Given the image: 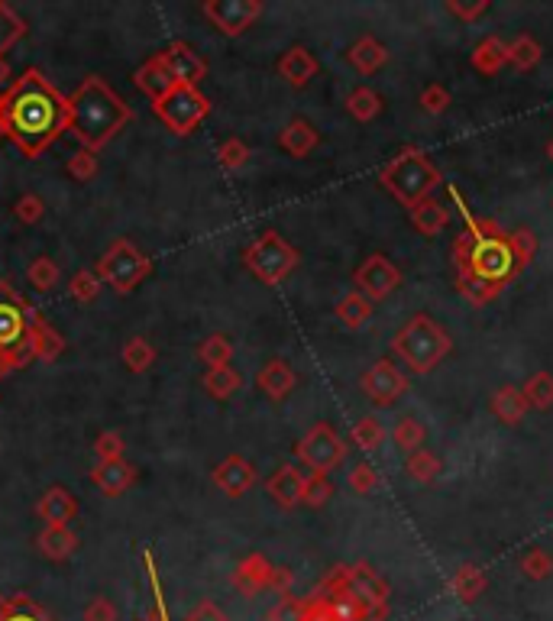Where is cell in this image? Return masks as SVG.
Instances as JSON below:
<instances>
[{
    "instance_id": "obj_1",
    "label": "cell",
    "mask_w": 553,
    "mask_h": 621,
    "mask_svg": "<svg viewBox=\"0 0 553 621\" xmlns=\"http://www.w3.org/2000/svg\"><path fill=\"white\" fill-rule=\"evenodd\" d=\"M0 130L23 156H43L68 130V98L39 68H26L0 94Z\"/></svg>"
},
{
    "instance_id": "obj_2",
    "label": "cell",
    "mask_w": 553,
    "mask_h": 621,
    "mask_svg": "<svg viewBox=\"0 0 553 621\" xmlns=\"http://www.w3.org/2000/svg\"><path fill=\"white\" fill-rule=\"evenodd\" d=\"M133 120V110L107 85L104 78L88 75L78 91L68 98V133L81 143V149L98 156L101 149Z\"/></svg>"
},
{
    "instance_id": "obj_3",
    "label": "cell",
    "mask_w": 553,
    "mask_h": 621,
    "mask_svg": "<svg viewBox=\"0 0 553 621\" xmlns=\"http://www.w3.org/2000/svg\"><path fill=\"white\" fill-rule=\"evenodd\" d=\"M379 182L395 201H402L405 207H414L418 201L431 195L444 178H440V169L431 162V156H427L424 149L405 146L392 162L382 165Z\"/></svg>"
},
{
    "instance_id": "obj_4",
    "label": "cell",
    "mask_w": 553,
    "mask_h": 621,
    "mask_svg": "<svg viewBox=\"0 0 553 621\" xmlns=\"http://www.w3.org/2000/svg\"><path fill=\"white\" fill-rule=\"evenodd\" d=\"M450 350H453L450 334L434 321L431 314H414L392 340V353L411 372H418V376L431 372Z\"/></svg>"
},
{
    "instance_id": "obj_5",
    "label": "cell",
    "mask_w": 553,
    "mask_h": 621,
    "mask_svg": "<svg viewBox=\"0 0 553 621\" xmlns=\"http://www.w3.org/2000/svg\"><path fill=\"white\" fill-rule=\"evenodd\" d=\"M298 250L282 233L266 230L243 250V266L250 269L262 285H282L298 269Z\"/></svg>"
},
{
    "instance_id": "obj_6",
    "label": "cell",
    "mask_w": 553,
    "mask_h": 621,
    "mask_svg": "<svg viewBox=\"0 0 553 621\" xmlns=\"http://www.w3.org/2000/svg\"><path fill=\"white\" fill-rule=\"evenodd\" d=\"M94 272H98V279L107 282L114 292L127 295L152 272V259L130 240H114L107 246V253L98 259V269Z\"/></svg>"
},
{
    "instance_id": "obj_7",
    "label": "cell",
    "mask_w": 553,
    "mask_h": 621,
    "mask_svg": "<svg viewBox=\"0 0 553 621\" xmlns=\"http://www.w3.org/2000/svg\"><path fill=\"white\" fill-rule=\"evenodd\" d=\"M295 457L301 460V466H308V473L330 476L343 460H347V440H343L327 421H317L295 444Z\"/></svg>"
},
{
    "instance_id": "obj_8",
    "label": "cell",
    "mask_w": 553,
    "mask_h": 621,
    "mask_svg": "<svg viewBox=\"0 0 553 621\" xmlns=\"http://www.w3.org/2000/svg\"><path fill=\"white\" fill-rule=\"evenodd\" d=\"M152 110H156V117H159L172 133L188 136L207 114H211V101H207L198 88L178 85V88L169 94V98H162L159 104H152Z\"/></svg>"
},
{
    "instance_id": "obj_9",
    "label": "cell",
    "mask_w": 553,
    "mask_h": 621,
    "mask_svg": "<svg viewBox=\"0 0 553 621\" xmlns=\"http://www.w3.org/2000/svg\"><path fill=\"white\" fill-rule=\"evenodd\" d=\"M39 311L26 298L13 292V285L0 279V350H10L30 334Z\"/></svg>"
},
{
    "instance_id": "obj_10",
    "label": "cell",
    "mask_w": 553,
    "mask_h": 621,
    "mask_svg": "<svg viewBox=\"0 0 553 621\" xmlns=\"http://www.w3.org/2000/svg\"><path fill=\"white\" fill-rule=\"evenodd\" d=\"M353 282H356V292L366 295L372 305H376V301L389 298L395 288L402 285V269H398L389 256L372 253V256H366L363 262H359Z\"/></svg>"
},
{
    "instance_id": "obj_11",
    "label": "cell",
    "mask_w": 553,
    "mask_h": 621,
    "mask_svg": "<svg viewBox=\"0 0 553 621\" xmlns=\"http://www.w3.org/2000/svg\"><path fill=\"white\" fill-rule=\"evenodd\" d=\"M201 13L224 36H243L262 17L259 0H204Z\"/></svg>"
},
{
    "instance_id": "obj_12",
    "label": "cell",
    "mask_w": 553,
    "mask_h": 621,
    "mask_svg": "<svg viewBox=\"0 0 553 621\" xmlns=\"http://www.w3.org/2000/svg\"><path fill=\"white\" fill-rule=\"evenodd\" d=\"M359 385H363V392L369 402H376V405H395L398 398L405 395L408 389V376L402 369H398L395 363L389 360H379V363H372L366 372H363V379H359Z\"/></svg>"
},
{
    "instance_id": "obj_13",
    "label": "cell",
    "mask_w": 553,
    "mask_h": 621,
    "mask_svg": "<svg viewBox=\"0 0 553 621\" xmlns=\"http://www.w3.org/2000/svg\"><path fill=\"white\" fill-rule=\"evenodd\" d=\"M347 589L353 592V596L366 605L369 612H382L389 615V596L392 589L389 583L369 567V563H353L350 567V579H347Z\"/></svg>"
},
{
    "instance_id": "obj_14",
    "label": "cell",
    "mask_w": 553,
    "mask_h": 621,
    "mask_svg": "<svg viewBox=\"0 0 553 621\" xmlns=\"http://www.w3.org/2000/svg\"><path fill=\"white\" fill-rule=\"evenodd\" d=\"M156 55L162 59V65L172 72V78L178 81V85L198 88V81L207 75V62L188 43H172V46H165Z\"/></svg>"
},
{
    "instance_id": "obj_15",
    "label": "cell",
    "mask_w": 553,
    "mask_h": 621,
    "mask_svg": "<svg viewBox=\"0 0 553 621\" xmlns=\"http://www.w3.org/2000/svg\"><path fill=\"white\" fill-rule=\"evenodd\" d=\"M211 479H214V486L224 492V495H230V499H240V495H246L253 489V482H256V466L246 460V457H240V453H233V457H227V460H220L217 466H214V473H211Z\"/></svg>"
},
{
    "instance_id": "obj_16",
    "label": "cell",
    "mask_w": 553,
    "mask_h": 621,
    "mask_svg": "<svg viewBox=\"0 0 553 621\" xmlns=\"http://www.w3.org/2000/svg\"><path fill=\"white\" fill-rule=\"evenodd\" d=\"M36 515L52 528H72V521L78 518V499L65 486H52L39 495Z\"/></svg>"
},
{
    "instance_id": "obj_17",
    "label": "cell",
    "mask_w": 553,
    "mask_h": 621,
    "mask_svg": "<svg viewBox=\"0 0 553 621\" xmlns=\"http://www.w3.org/2000/svg\"><path fill=\"white\" fill-rule=\"evenodd\" d=\"M269 576H272V563L262 554H250V557H243L237 563L230 583H233V589L240 592V596L253 599V596H259V592L269 589Z\"/></svg>"
},
{
    "instance_id": "obj_18",
    "label": "cell",
    "mask_w": 553,
    "mask_h": 621,
    "mask_svg": "<svg viewBox=\"0 0 553 621\" xmlns=\"http://www.w3.org/2000/svg\"><path fill=\"white\" fill-rule=\"evenodd\" d=\"M91 486L110 495V499H117V495L127 492L133 482H136V466H130V460H110V463H98L91 466Z\"/></svg>"
},
{
    "instance_id": "obj_19",
    "label": "cell",
    "mask_w": 553,
    "mask_h": 621,
    "mask_svg": "<svg viewBox=\"0 0 553 621\" xmlns=\"http://www.w3.org/2000/svg\"><path fill=\"white\" fill-rule=\"evenodd\" d=\"M133 81H136V88H140L152 104H159L162 98H169V94L178 88V81L172 78L169 68L162 65L159 55H152V59H146L140 68H136Z\"/></svg>"
},
{
    "instance_id": "obj_20",
    "label": "cell",
    "mask_w": 553,
    "mask_h": 621,
    "mask_svg": "<svg viewBox=\"0 0 553 621\" xmlns=\"http://www.w3.org/2000/svg\"><path fill=\"white\" fill-rule=\"evenodd\" d=\"M266 492L272 495V502L279 508H295L304 499V473L298 466L285 463L279 466L266 482Z\"/></svg>"
},
{
    "instance_id": "obj_21",
    "label": "cell",
    "mask_w": 553,
    "mask_h": 621,
    "mask_svg": "<svg viewBox=\"0 0 553 621\" xmlns=\"http://www.w3.org/2000/svg\"><path fill=\"white\" fill-rule=\"evenodd\" d=\"M317 143H321V133H317L314 123L304 120V117L288 120L285 130L279 133V146L285 149L288 156H295V159L311 156L314 149H317Z\"/></svg>"
},
{
    "instance_id": "obj_22",
    "label": "cell",
    "mask_w": 553,
    "mask_h": 621,
    "mask_svg": "<svg viewBox=\"0 0 553 621\" xmlns=\"http://www.w3.org/2000/svg\"><path fill=\"white\" fill-rule=\"evenodd\" d=\"M256 385L272 398V402H285V398L295 392L298 376H295V369L288 366L285 360H269L266 366L259 369Z\"/></svg>"
},
{
    "instance_id": "obj_23",
    "label": "cell",
    "mask_w": 553,
    "mask_h": 621,
    "mask_svg": "<svg viewBox=\"0 0 553 621\" xmlns=\"http://www.w3.org/2000/svg\"><path fill=\"white\" fill-rule=\"evenodd\" d=\"M347 59L359 75H372V72H379V68L389 65V49H385V43H379L376 36H359L350 46Z\"/></svg>"
},
{
    "instance_id": "obj_24",
    "label": "cell",
    "mask_w": 553,
    "mask_h": 621,
    "mask_svg": "<svg viewBox=\"0 0 553 621\" xmlns=\"http://www.w3.org/2000/svg\"><path fill=\"white\" fill-rule=\"evenodd\" d=\"M279 75L288 81L292 88H304L308 81L317 75V59L311 55V49L304 46H292L282 59H279Z\"/></svg>"
},
{
    "instance_id": "obj_25",
    "label": "cell",
    "mask_w": 553,
    "mask_h": 621,
    "mask_svg": "<svg viewBox=\"0 0 553 621\" xmlns=\"http://www.w3.org/2000/svg\"><path fill=\"white\" fill-rule=\"evenodd\" d=\"M36 547L46 560L62 563L78 550V534L72 528H52V524H46V528L39 531V537H36Z\"/></svg>"
},
{
    "instance_id": "obj_26",
    "label": "cell",
    "mask_w": 553,
    "mask_h": 621,
    "mask_svg": "<svg viewBox=\"0 0 553 621\" xmlns=\"http://www.w3.org/2000/svg\"><path fill=\"white\" fill-rule=\"evenodd\" d=\"M528 411L531 408H528V402H524V392L518 389V385H502V389H495V395H492V414L505 427L521 424Z\"/></svg>"
},
{
    "instance_id": "obj_27",
    "label": "cell",
    "mask_w": 553,
    "mask_h": 621,
    "mask_svg": "<svg viewBox=\"0 0 553 621\" xmlns=\"http://www.w3.org/2000/svg\"><path fill=\"white\" fill-rule=\"evenodd\" d=\"M505 62H508V43L502 36H486L473 49V55H469V65H473L479 75H499Z\"/></svg>"
},
{
    "instance_id": "obj_28",
    "label": "cell",
    "mask_w": 553,
    "mask_h": 621,
    "mask_svg": "<svg viewBox=\"0 0 553 621\" xmlns=\"http://www.w3.org/2000/svg\"><path fill=\"white\" fill-rule=\"evenodd\" d=\"M408 211H411V224L418 227V233H424V237H437V233L450 224V211L434 198H424L414 207H408Z\"/></svg>"
},
{
    "instance_id": "obj_29",
    "label": "cell",
    "mask_w": 553,
    "mask_h": 621,
    "mask_svg": "<svg viewBox=\"0 0 553 621\" xmlns=\"http://www.w3.org/2000/svg\"><path fill=\"white\" fill-rule=\"evenodd\" d=\"M30 337H33V350H36V360H43V363H55L59 356L65 353V337L55 330L43 314L36 317V324L30 330Z\"/></svg>"
},
{
    "instance_id": "obj_30",
    "label": "cell",
    "mask_w": 553,
    "mask_h": 621,
    "mask_svg": "<svg viewBox=\"0 0 553 621\" xmlns=\"http://www.w3.org/2000/svg\"><path fill=\"white\" fill-rule=\"evenodd\" d=\"M486 586H489L486 570L476 567V563H463V567H456V573L450 579L453 596L460 602H476L482 592H486Z\"/></svg>"
},
{
    "instance_id": "obj_31",
    "label": "cell",
    "mask_w": 553,
    "mask_h": 621,
    "mask_svg": "<svg viewBox=\"0 0 553 621\" xmlns=\"http://www.w3.org/2000/svg\"><path fill=\"white\" fill-rule=\"evenodd\" d=\"M243 385V376L233 366H220V369H207L204 372V392L217 398V402H227L240 392Z\"/></svg>"
},
{
    "instance_id": "obj_32",
    "label": "cell",
    "mask_w": 553,
    "mask_h": 621,
    "mask_svg": "<svg viewBox=\"0 0 553 621\" xmlns=\"http://www.w3.org/2000/svg\"><path fill=\"white\" fill-rule=\"evenodd\" d=\"M337 317H340V324L343 327H350V330H359L363 327L369 317H372V301L366 295H359V292H350V295H343L337 301Z\"/></svg>"
},
{
    "instance_id": "obj_33",
    "label": "cell",
    "mask_w": 553,
    "mask_h": 621,
    "mask_svg": "<svg viewBox=\"0 0 553 621\" xmlns=\"http://www.w3.org/2000/svg\"><path fill=\"white\" fill-rule=\"evenodd\" d=\"M347 110H350V117H356L359 123H369V120H376L382 114V94L379 91H372V88H353L347 94Z\"/></svg>"
},
{
    "instance_id": "obj_34",
    "label": "cell",
    "mask_w": 553,
    "mask_h": 621,
    "mask_svg": "<svg viewBox=\"0 0 553 621\" xmlns=\"http://www.w3.org/2000/svg\"><path fill=\"white\" fill-rule=\"evenodd\" d=\"M541 55H544L541 43H537V39L528 36V33H521L508 43V62L515 65L518 72H531V68L541 62Z\"/></svg>"
},
{
    "instance_id": "obj_35",
    "label": "cell",
    "mask_w": 553,
    "mask_h": 621,
    "mask_svg": "<svg viewBox=\"0 0 553 621\" xmlns=\"http://www.w3.org/2000/svg\"><path fill=\"white\" fill-rule=\"evenodd\" d=\"M521 392H524L528 408H537V411L553 408V376L550 372H534V376L521 385Z\"/></svg>"
},
{
    "instance_id": "obj_36",
    "label": "cell",
    "mask_w": 553,
    "mask_h": 621,
    "mask_svg": "<svg viewBox=\"0 0 553 621\" xmlns=\"http://www.w3.org/2000/svg\"><path fill=\"white\" fill-rule=\"evenodd\" d=\"M198 360L207 366V369H220V366H230L233 360V343L224 337V334H211L201 347H198Z\"/></svg>"
},
{
    "instance_id": "obj_37",
    "label": "cell",
    "mask_w": 553,
    "mask_h": 621,
    "mask_svg": "<svg viewBox=\"0 0 553 621\" xmlns=\"http://www.w3.org/2000/svg\"><path fill=\"white\" fill-rule=\"evenodd\" d=\"M405 469H408V476L414 479V482H421V486H427V482H434L437 476H440V457L437 453H431V450H414V453H408V463H405Z\"/></svg>"
},
{
    "instance_id": "obj_38",
    "label": "cell",
    "mask_w": 553,
    "mask_h": 621,
    "mask_svg": "<svg viewBox=\"0 0 553 621\" xmlns=\"http://www.w3.org/2000/svg\"><path fill=\"white\" fill-rule=\"evenodd\" d=\"M0 621H55L43 605H36L30 596H10Z\"/></svg>"
},
{
    "instance_id": "obj_39",
    "label": "cell",
    "mask_w": 553,
    "mask_h": 621,
    "mask_svg": "<svg viewBox=\"0 0 553 621\" xmlns=\"http://www.w3.org/2000/svg\"><path fill=\"white\" fill-rule=\"evenodd\" d=\"M382 440H385V427H382V421L376 418V414H366V418H359L353 424V444L359 450H366V453L379 450Z\"/></svg>"
},
{
    "instance_id": "obj_40",
    "label": "cell",
    "mask_w": 553,
    "mask_h": 621,
    "mask_svg": "<svg viewBox=\"0 0 553 621\" xmlns=\"http://www.w3.org/2000/svg\"><path fill=\"white\" fill-rule=\"evenodd\" d=\"M123 366L130 372H146L152 363H156V347L146 340V337H133L127 340V347H123Z\"/></svg>"
},
{
    "instance_id": "obj_41",
    "label": "cell",
    "mask_w": 553,
    "mask_h": 621,
    "mask_svg": "<svg viewBox=\"0 0 553 621\" xmlns=\"http://www.w3.org/2000/svg\"><path fill=\"white\" fill-rule=\"evenodd\" d=\"M424 424L421 421H414V418H402L395 427H392V440H395V447L402 450V453H414V450H421L424 447Z\"/></svg>"
},
{
    "instance_id": "obj_42",
    "label": "cell",
    "mask_w": 553,
    "mask_h": 621,
    "mask_svg": "<svg viewBox=\"0 0 553 621\" xmlns=\"http://www.w3.org/2000/svg\"><path fill=\"white\" fill-rule=\"evenodd\" d=\"M143 560H146V570H149V583H152V602H149V609L140 615V621H172L169 609H165V599H162V586H159L156 563H152V550H146Z\"/></svg>"
},
{
    "instance_id": "obj_43",
    "label": "cell",
    "mask_w": 553,
    "mask_h": 621,
    "mask_svg": "<svg viewBox=\"0 0 553 621\" xmlns=\"http://www.w3.org/2000/svg\"><path fill=\"white\" fill-rule=\"evenodd\" d=\"M26 279H30L36 292H52V288L59 285V266H55L49 256H36L30 262V269H26Z\"/></svg>"
},
{
    "instance_id": "obj_44",
    "label": "cell",
    "mask_w": 553,
    "mask_h": 621,
    "mask_svg": "<svg viewBox=\"0 0 553 621\" xmlns=\"http://www.w3.org/2000/svg\"><path fill=\"white\" fill-rule=\"evenodd\" d=\"M23 36H26L23 17H17V13H13L7 4H0V59H4V52L10 46H17Z\"/></svg>"
},
{
    "instance_id": "obj_45",
    "label": "cell",
    "mask_w": 553,
    "mask_h": 621,
    "mask_svg": "<svg viewBox=\"0 0 553 621\" xmlns=\"http://www.w3.org/2000/svg\"><path fill=\"white\" fill-rule=\"evenodd\" d=\"M217 162L224 165L227 172H237V169H243L246 162H250V146H246L240 136H230V140H224L217 146Z\"/></svg>"
},
{
    "instance_id": "obj_46",
    "label": "cell",
    "mask_w": 553,
    "mask_h": 621,
    "mask_svg": "<svg viewBox=\"0 0 553 621\" xmlns=\"http://www.w3.org/2000/svg\"><path fill=\"white\" fill-rule=\"evenodd\" d=\"M521 573L531 579V583H541L553 573V557L547 554L544 547H531L528 554L521 557Z\"/></svg>"
},
{
    "instance_id": "obj_47",
    "label": "cell",
    "mask_w": 553,
    "mask_h": 621,
    "mask_svg": "<svg viewBox=\"0 0 553 621\" xmlns=\"http://www.w3.org/2000/svg\"><path fill=\"white\" fill-rule=\"evenodd\" d=\"M101 285L104 282L98 279V272H94V269H81V272L72 275V282H68V292H72V298L81 301V305H88V301L98 298Z\"/></svg>"
},
{
    "instance_id": "obj_48",
    "label": "cell",
    "mask_w": 553,
    "mask_h": 621,
    "mask_svg": "<svg viewBox=\"0 0 553 621\" xmlns=\"http://www.w3.org/2000/svg\"><path fill=\"white\" fill-rule=\"evenodd\" d=\"M330 495H334V482L330 476H317V473H308L304 476V505L311 508H324L330 502Z\"/></svg>"
},
{
    "instance_id": "obj_49",
    "label": "cell",
    "mask_w": 553,
    "mask_h": 621,
    "mask_svg": "<svg viewBox=\"0 0 553 621\" xmlns=\"http://www.w3.org/2000/svg\"><path fill=\"white\" fill-rule=\"evenodd\" d=\"M65 172H68L72 182L85 185V182H91L94 175H98V156L88 153V149H78V153L65 162Z\"/></svg>"
},
{
    "instance_id": "obj_50",
    "label": "cell",
    "mask_w": 553,
    "mask_h": 621,
    "mask_svg": "<svg viewBox=\"0 0 553 621\" xmlns=\"http://www.w3.org/2000/svg\"><path fill=\"white\" fill-rule=\"evenodd\" d=\"M347 482H350V489H353L356 495H372V492H379V486H382V476L376 473V466H369V463H356V466L350 469Z\"/></svg>"
},
{
    "instance_id": "obj_51",
    "label": "cell",
    "mask_w": 553,
    "mask_h": 621,
    "mask_svg": "<svg viewBox=\"0 0 553 621\" xmlns=\"http://www.w3.org/2000/svg\"><path fill=\"white\" fill-rule=\"evenodd\" d=\"M508 246H511V253H515V262H518V269H524L528 262L534 259L537 253V237L531 230H511L508 233Z\"/></svg>"
},
{
    "instance_id": "obj_52",
    "label": "cell",
    "mask_w": 553,
    "mask_h": 621,
    "mask_svg": "<svg viewBox=\"0 0 553 621\" xmlns=\"http://www.w3.org/2000/svg\"><path fill=\"white\" fill-rule=\"evenodd\" d=\"M123 450H127V440L117 431H104L94 440V453H98V463H110V460H123Z\"/></svg>"
},
{
    "instance_id": "obj_53",
    "label": "cell",
    "mask_w": 553,
    "mask_h": 621,
    "mask_svg": "<svg viewBox=\"0 0 553 621\" xmlns=\"http://www.w3.org/2000/svg\"><path fill=\"white\" fill-rule=\"evenodd\" d=\"M13 214H17V220L20 224H39V220H43V214H46V201L39 198V195H23V198H17V204H13Z\"/></svg>"
},
{
    "instance_id": "obj_54",
    "label": "cell",
    "mask_w": 553,
    "mask_h": 621,
    "mask_svg": "<svg viewBox=\"0 0 553 621\" xmlns=\"http://www.w3.org/2000/svg\"><path fill=\"white\" fill-rule=\"evenodd\" d=\"M447 107H450V91L444 85H427L421 91V110H424V114L440 117Z\"/></svg>"
},
{
    "instance_id": "obj_55",
    "label": "cell",
    "mask_w": 553,
    "mask_h": 621,
    "mask_svg": "<svg viewBox=\"0 0 553 621\" xmlns=\"http://www.w3.org/2000/svg\"><path fill=\"white\" fill-rule=\"evenodd\" d=\"M304 615V599H295V596H282L279 602L269 609V621H301Z\"/></svg>"
},
{
    "instance_id": "obj_56",
    "label": "cell",
    "mask_w": 553,
    "mask_h": 621,
    "mask_svg": "<svg viewBox=\"0 0 553 621\" xmlns=\"http://www.w3.org/2000/svg\"><path fill=\"white\" fill-rule=\"evenodd\" d=\"M489 7H492L489 0H469V4H466V0H450V4H447V10L453 13V17H460L466 23L469 20H479Z\"/></svg>"
},
{
    "instance_id": "obj_57",
    "label": "cell",
    "mask_w": 553,
    "mask_h": 621,
    "mask_svg": "<svg viewBox=\"0 0 553 621\" xmlns=\"http://www.w3.org/2000/svg\"><path fill=\"white\" fill-rule=\"evenodd\" d=\"M85 621H117V605L104 596H94L85 609Z\"/></svg>"
},
{
    "instance_id": "obj_58",
    "label": "cell",
    "mask_w": 553,
    "mask_h": 621,
    "mask_svg": "<svg viewBox=\"0 0 553 621\" xmlns=\"http://www.w3.org/2000/svg\"><path fill=\"white\" fill-rule=\"evenodd\" d=\"M292 586H295V573L288 567H272V576H269V589L275 596H292Z\"/></svg>"
},
{
    "instance_id": "obj_59",
    "label": "cell",
    "mask_w": 553,
    "mask_h": 621,
    "mask_svg": "<svg viewBox=\"0 0 553 621\" xmlns=\"http://www.w3.org/2000/svg\"><path fill=\"white\" fill-rule=\"evenodd\" d=\"M185 621H227V615L220 612V605H217V602L204 599V602H198L195 609L188 612V618H185Z\"/></svg>"
},
{
    "instance_id": "obj_60",
    "label": "cell",
    "mask_w": 553,
    "mask_h": 621,
    "mask_svg": "<svg viewBox=\"0 0 553 621\" xmlns=\"http://www.w3.org/2000/svg\"><path fill=\"white\" fill-rule=\"evenodd\" d=\"M17 360H13V353L10 350H0V379H7L10 372H17Z\"/></svg>"
},
{
    "instance_id": "obj_61",
    "label": "cell",
    "mask_w": 553,
    "mask_h": 621,
    "mask_svg": "<svg viewBox=\"0 0 553 621\" xmlns=\"http://www.w3.org/2000/svg\"><path fill=\"white\" fill-rule=\"evenodd\" d=\"M7 78H10V65H7L4 59H0V85H4Z\"/></svg>"
},
{
    "instance_id": "obj_62",
    "label": "cell",
    "mask_w": 553,
    "mask_h": 621,
    "mask_svg": "<svg viewBox=\"0 0 553 621\" xmlns=\"http://www.w3.org/2000/svg\"><path fill=\"white\" fill-rule=\"evenodd\" d=\"M547 156H550V162H553V140L547 143Z\"/></svg>"
},
{
    "instance_id": "obj_63",
    "label": "cell",
    "mask_w": 553,
    "mask_h": 621,
    "mask_svg": "<svg viewBox=\"0 0 553 621\" xmlns=\"http://www.w3.org/2000/svg\"><path fill=\"white\" fill-rule=\"evenodd\" d=\"M4 605H7V599H4V596H0V615H4Z\"/></svg>"
},
{
    "instance_id": "obj_64",
    "label": "cell",
    "mask_w": 553,
    "mask_h": 621,
    "mask_svg": "<svg viewBox=\"0 0 553 621\" xmlns=\"http://www.w3.org/2000/svg\"><path fill=\"white\" fill-rule=\"evenodd\" d=\"M0 140H4V130H0Z\"/></svg>"
}]
</instances>
